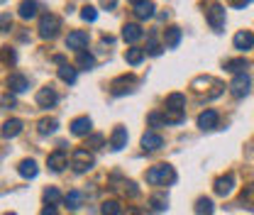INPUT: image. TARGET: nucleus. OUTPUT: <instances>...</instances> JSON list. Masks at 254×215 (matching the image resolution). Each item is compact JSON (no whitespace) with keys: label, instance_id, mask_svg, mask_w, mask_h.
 Listing matches in <instances>:
<instances>
[{"label":"nucleus","instance_id":"f257e3e1","mask_svg":"<svg viewBox=\"0 0 254 215\" xmlns=\"http://www.w3.org/2000/svg\"><path fill=\"white\" fill-rule=\"evenodd\" d=\"M144 179H147V184H152V186H169L176 181V171L169 164H157V166H152L144 174Z\"/></svg>","mask_w":254,"mask_h":215},{"label":"nucleus","instance_id":"72a5a7b5","mask_svg":"<svg viewBox=\"0 0 254 215\" xmlns=\"http://www.w3.org/2000/svg\"><path fill=\"white\" fill-rule=\"evenodd\" d=\"M240 203H242V206H247V208H254V184H250L245 191H242Z\"/></svg>","mask_w":254,"mask_h":215},{"label":"nucleus","instance_id":"aec40b11","mask_svg":"<svg viewBox=\"0 0 254 215\" xmlns=\"http://www.w3.org/2000/svg\"><path fill=\"white\" fill-rule=\"evenodd\" d=\"M37 10H39V2H37V0H22V2H20V7H17V12H20V17H22V20H32V17H37Z\"/></svg>","mask_w":254,"mask_h":215},{"label":"nucleus","instance_id":"c756f323","mask_svg":"<svg viewBox=\"0 0 254 215\" xmlns=\"http://www.w3.org/2000/svg\"><path fill=\"white\" fill-rule=\"evenodd\" d=\"M213 211L215 208H213V201L210 198H198L195 201V213L198 215H213Z\"/></svg>","mask_w":254,"mask_h":215},{"label":"nucleus","instance_id":"c9c22d12","mask_svg":"<svg viewBox=\"0 0 254 215\" xmlns=\"http://www.w3.org/2000/svg\"><path fill=\"white\" fill-rule=\"evenodd\" d=\"M147 52H149L152 57H159V54H161V44L157 42V37H154V34H149V42H147Z\"/></svg>","mask_w":254,"mask_h":215},{"label":"nucleus","instance_id":"58836bf2","mask_svg":"<svg viewBox=\"0 0 254 215\" xmlns=\"http://www.w3.org/2000/svg\"><path fill=\"white\" fill-rule=\"evenodd\" d=\"M149 125H152V127H164V125H166V120H164V115L152 113V115H149Z\"/></svg>","mask_w":254,"mask_h":215},{"label":"nucleus","instance_id":"37998d69","mask_svg":"<svg viewBox=\"0 0 254 215\" xmlns=\"http://www.w3.org/2000/svg\"><path fill=\"white\" fill-rule=\"evenodd\" d=\"M39 215H59V213H57V206H44Z\"/></svg>","mask_w":254,"mask_h":215},{"label":"nucleus","instance_id":"f03ea898","mask_svg":"<svg viewBox=\"0 0 254 215\" xmlns=\"http://www.w3.org/2000/svg\"><path fill=\"white\" fill-rule=\"evenodd\" d=\"M62 30V20L54 15V12H44L39 17V37L42 39H54Z\"/></svg>","mask_w":254,"mask_h":215},{"label":"nucleus","instance_id":"ea45409f","mask_svg":"<svg viewBox=\"0 0 254 215\" xmlns=\"http://www.w3.org/2000/svg\"><path fill=\"white\" fill-rule=\"evenodd\" d=\"M0 105H2V108H12V105H15V93H5V95L0 98Z\"/></svg>","mask_w":254,"mask_h":215},{"label":"nucleus","instance_id":"a878e982","mask_svg":"<svg viewBox=\"0 0 254 215\" xmlns=\"http://www.w3.org/2000/svg\"><path fill=\"white\" fill-rule=\"evenodd\" d=\"M64 203H66V208L76 211V208H81V203H83V193H81V191H68V193L64 196Z\"/></svg>","mask_w":254,"mask_h":215},{"label":"nucleus","instance_id":"9d476101","mask_svg":"<svg viewBox=\"0 0 254 215\" xmlns=\"http://www.w3.org/2000/svg\"><path fill=\"white\" fill-rule=\"evenodd\" d=\"M66 164H68V156H66L64 149H57L54 154H49V156H47V166H49L52 171H57V174L66 169Z\"/></svg>","mask_w":254,"mask_h":215},{"label":"nucleus","instance_id":"412c9836","mask_svg":"<svg viewBox=\"0 0 254 215\" xmlns=\"http://www.w3.org/2000/svg\"><path fill=\"white\" fill-rule=\"evenodd\" d=\"M17 174H20L22 179H34V176L39 174L37 161H34V159H22V161H20V166H17Z\"/></svg>","mask_w":254,"mask_h":215},{"label":"nucleus","instance_id":"3c124183","mask_svg":"<svg viewBox=\"0 0 254 215\" xmlns=\"http://www.w3.org/2000/svg\"><path fill=\"white\" fill-rule=\"evenodd\" d=\"M0 156H2V154H0Z\"/></svg>","mask_w":254,"mask_h":215},{"label":"nucleus","instance_id":"20e7f679","mask_svg":"<svg viewBox=\"0 0 254 215\" xmlns=\"http://www.w3.org/2000/svg\"><path fill=\"white\" fill-rule=\"evenodd\" d=\"M205 20H208V25L215 32H222V27H225V7H222L220 2H213L205 10Z\"/></svg>","mask_w":254,"mask_h":215},{"label":"nucleus","instance_id":"c03bdc74","mask_svg":"<svg viewBox=\"0 0 254 215\" xmlns=\"http://www.w3.org/2000/svg\"><path fill=\"white\" fill-rule=\"evenodd\" d=\"M227 2H230L232 7H245V5H250L252 0H227Z\"/></svg>","mask_w":254,"mask_h":215},{"label":"nucleus","instance_id":"6ab92c4d","mask_svg":"<svg viewBox=\"0 0 254 215\" xmlns=\"http://www.w3.org/2000/svg\"><path fill=\"white\" fill-rule=\"evenodd\" d=\"M142 37H144V32H142L139 25H134V22H129V25L123 27V39H125L127 44H134V42H139Z\"/></svg>","mask_w":254,"mask_h":215},{"label":"nucleus","instance_id":"a18cd8bd","mask_svg":"<svg viewBox=\"0 0 254 215\" xmlns=\"http://www.w3.org/2000/svg\"><path fill=\"white\" fill-rule=\"evenodd\" d=\"M100 5H103V7H108V10H113V7L118 5V0H100Z\"/></svg>","mask_w":254,"mask_h":215},{"label":"nucleus","instance_id":"dca6fc26","mask_svg":"<svg viewBox=\"0 0 254 215\" xmlns=\"http://www.w3.org/2000/svg\"><path fill=\"white\" fill-rule=\"evenodd\" d=\"M232 42H235V49L237 52H247V49L254 47V34L252 32H237Z\"/></svg>","mask_w":254,"mask_h":215},{"label":"nucleus","instance_id":"4be33fe9","mask_svg":"<svg viewBox=\"0 0 254 215\" xmlns=\"http://www.w3.org/2000/svg\"><path fill=\"white\" fill-rule=\"evenodd\" d=\"M134 15H137L139 20L152 17V15H154V2H152V0H137V2H134Z\"/></svg>","mask_w":254,"mask_h":215},{"label":"nucleus","instance_id":"393cba45","mask_svg":"<svg viewBox=\"0 0 254 215\" xmlns=\"http://www.w3.org/2000/svg\"><path fill=\"white\" fill-rule=\"evenodd\" d=\"M62 201H64V196H62V191H59L57 186L44 188V203H47V206H59Z\"/></svg>","mask_w":254,"mask_h":215},{"label":"nucleus","instance_id":"09e8293b","mask_svg":"<svg viewBox=\"0 0 254 215\" xmlns=\"http://www.w3.org/2000/svg\"><path fill=\"white\" fill-rule=\"evenodd\" d=\"M5 215H15V213H5Z\"/></svg>","mask_w":254,"mask_h":215},{"label":"nucleus","instance_id":"4468645a","mask_svg":"<svg viewBox=\"0 0 254 215\" xmlns=\"http://www.w3.org/2000/svg\"><path fill=\"white\" fill-rule=\"evenodd\" d=\"M91 127H93L91 118H88V115H81V118H76V120L71 123V132H73L76 137H86V135H91Z\"/></svg>","mask_w":254,"mask_h":215},{"label":"nucleus","instance_id":"39448f33","mask_svg":"<svg viewBox=\"0 0 254 215\" xmlns=\"http://www.w3.org/2000/svg\"><path fill=\"white\" fill-rule=\"evenodd\" d=\"M250 86H252V78H250L247 73H237V76L232 78V83H230V93H232L235 98H245V95L250 93Z\"/></svg>","mask_w":254,"mask_h":215},{"label":"nucleus","instance_id":"49530a36","mask_svg":"<svg viewBox=\"0 0 254 215\" xmlns=\"http://www.w3.org/2000/svg\"><path fill=\"white\" fill-rule=\"evenodd\" d=\"M129 215H147V213H139V211H129Z\"/></svg>","mask_w":254,"mask_h":215},{"label":"nucleus","instance_id":"ddd939ff","mask_svg":"<svg viewBox=\"0 0 254 215\" xmlns=\"http://www.w3.org/2000/svg\"><path fill=\"white\" fill-rule=\"evenodd\" d=\"M159 147H164V137L159 132H144L142 135V149L144 152H154Z\"/></svg>","mask_w":254,"mask_h":215},{"label":"nucleus","instance_id":"a211bd4d","mask_svg":"<svg viewBox=\"0 0 254 215\" xmlns=\"http://www.w3.org/2000/svg\"><path fill=\"white\" fill-rule=\"evenodd\" d=\"M20 132H22V120H17V118L2 123V130H0V135H2L5 140H12V137H17Z\"/></svg>","mask_w":254,"mask_h":215},{"label":"nucleus","instance_id":"de8ad7c7","mask_svg":"<svg viewBox=\"0 0 254 215\" xmlns=\"http://www.w3.org/2000/svg\"><path fill=\"white\" fill-rule=\"evenodd\" d=\"M129 2H132V5H134V2H137V0H129Z\"/></svg>","mask_w":254,"mask_h":215},{"label":"nucleus","instance_id":"b1692460","mask_svg":"<svg viewBox=\"0 0 254 215\" xmlns=\"http://www.w3.org/2000/svg\"><path fill=\"white\" fill-rule=\"evenodd\" d=\"M76 66L83 69V71H91L95 66V57L91 52H86V49H83V52H76Z\"/></svg>","mask_w":254,"mask_h":215},{"label":"nucleus","instance_id":"bb28decb","mask_svg":"<svg viewBox=\"0 0 254 215\" xmlns=\"http://www.w3.org/2000/svg\"><path fill=\"white\" fill-rule=\"evenodd\" d=\"M144 59V49H139V47H132V49H127L125 52V62L129 66H137V64H142Z\"/></svg>","mask_w":254,"mask_h":215},{"label":"nucleus","instance_id":"8fccbe9b","mask_svg":"<svg viewBox=\"0 0 254 215\" xmlns=\"http://www.w3.org/2000/svg\"><path fill=\"white\" fill-rule=\"evenodd\" d=\"M0 2H5V0H0Z\"/></svg>","mask_w":254,"mask_h":215},{"label":"nucleus","instance_id":"7ed1b4c3","mask_svg":"<svg viewBox=\"0 0 254 215\" xmlns=\"http://www.w3.org/2000/svg\"><path fill=\"white\" fill-rule=\"evenodd\" d=\"M93 164H95V156L88 152V149H83V147L73 149V154H71V169H73L76 174H86Z\"/></svg>","mask_w":254,"mask_h":215},{"label":"nucleus","instance_id":"f704fd0d","mask_svg":"<svg viewBox=\"0 0 254 215\" xmlns=\"http://www.w3.org/2000/svg\"><path fill=\"white\" fill-rule=\"evenodd\" d=\"M0 62L2 64H15L17 62V54H15L10 47H0Z\"/></svg>","mask_w":254,"mask_h":215},{"label":"nucleus","instance_id":"4c0bfd02","mask_svg":"<svg viewBox=\"0 0 254 215\" xmlns=\"http://www.w3.org/2000/svg\"><path fill=\"white\" fill-rule=\"evenodd\" d=\"M81 17H83L86 22H95V17H98V12H95V7H91V5H86V7L81 10Z\"/></svg>","mask_w":254,"mask_h":215},{"label":"nucleus","instance_id":"473e14b6","mask_svg":"<svg viewBox=\"0 0 254 215\" xmlns=\"http://www.w3.org/2000/svg\"><path fill=\"white\" fill-rule=\"evenodd\" d=\"M100 211H103V215H120L123 213V206H120L118 201H105V203L100 206Z\"/></svg>","mask_w":254,"mask_h":215},{"label":"nucleus","instance_id":"79ce46f5","mask_svg":"<svg viewBox=\"0 0 254 215\" xmlns=\"http://www.w3.org/2000/svg\"><path fill=\"white\" fill-rule=\"evenodd\" d=\"M125 193H129V196H137L139 191H137V186L132 184V181H127V184H125Z\"/></svg>","mask_w":254,"mask_h":215},{"label":"nucleus","instance_id":"423d86ee","mask_svg":"<svg viewBox=\"0 0 254 215\" xmlns=\"http://www.w3.org/2000/svg\"><path fill=\"white\" fill-rule=\"evenodd\" d=\"M66 47L73 49V52H83V49L88 47V32H83V30L68 32V37H66Z\"/></svg>","mask_w":254,"mask_h":215},{"label":"nucleus","instance_id":"2eb2a0df","mask_svg":"<svg viewBox=\"0 0 254 215\" xmlns=\"http://www.w3.org/2000/svg\"><path fill=\"white\" fill-rule=\"evenodd\" d=\"M213 188H215V193L222 196V198L230 196L232 188H235V176H232V174H225V176H220V179H215V186H213Z\"/></svg>","mask_w":254,"mask_h":215},{"label":"nucleus","instance_id":"6e6552de","mask_svg":"<svg viewBox=\"0 0 254 215\" xmlns=\"http://www.w3.org/2000/svg\"><path fill=\"white\" fill-rule=\"evenodd\" d=\"M218 123H220L218 110H203V113L198 115V127H200V130H215Z\"/></svg>","mask_w":254,"mask_h":215},{"label":"nucleus","instance_id":"a19ab883","mask_svg":"<svg viewBox=\"0 0 254 215\" xmlns=\"http://www.w3.org/2000/svg\"><path fill=\"white\" fill-rule=\"evenodd\" d=\"M88 144H91V147H100V144H103V137H100V135H93V137H88Z\"/></svg>","mask_w":254,"mask_h":215},{"label":"nucleus","instance_id":"9b49d317","mask_svg":"<svg viewBox=\"0 0 254 215\" xmlns=\"http://www.w3.org/2000/svg\"><path fill=\"white\" fill-rule=\"evenodd\" d=\"M7 88H10V93H25L30 88V81L22 73H10L7 76Z\"/></svg>","mask_w":254,"mask_h":215},{"label":"nucleus","instance_id":"c85d7f7f","mask_svg":"<svg viewBox=\"0 0 254 215\" xmlns=\"http://www.w3.org/2000/svg\"><path fill=\"white\" fill-rule=\"evenodd\" d=\"M59 78H62L64 83H76V69L68 66V64L59 66Z\"/></svg>","mask_w":254,"mask_h":215},{"label":"nucleus","instance_id":"2f4dec72","mask_svg":"<svg viewBox=\"0 0 254 215\" xmlns=\"http://www.w3.org/2000/svg\"><path fill=\"white\" fill-rule=\"evenodd\" d=\"M149 203H152L157 211H166V208H169V196H166V193H154V196L149 198Z\"/></svg>","mask_w":254,"mask_h":215},{"label":"nucleus","instance_id":"f8f14e48","mask_svg":"<svg viewBox=\"0 0 254 215\" xmlns=\"http://www.w3.org/2000/svg\"><path fill=\"white\" fill-rule=\"evenodd\" d=\"M123 147H127V130L123 125H118L113 130V135H110V149L113 152H120Z\"/></svg>","mask_w":254,"mask_h":215},{"label":"nucleus","instance_id":"cd10ccee","mask_svg":"<svg viewBox=\"0 0 254 215\" xmlns=\"http://www.w3.org/2000/svg\"><path fill=\"white\" fill-rule=\"evenodd\" d=\"M57 127H59V123L54 118H44V120H39V125H37L39 135H52V132H57Z\"/></svg>","mask_w":254,"mask_h":215},{"label":"nucleus","instance_id":"f3484780","mask_svg":"<svg viewBox=\"0 0 254 215\" xmlns=\"http://www.w3.org/2000/svg\"><path fill=\"white\" fill-rule=\"evenodd\" d=\"M179 42H181V27H166L164 30V47L166 49H176L179 47Z\"/></svg>","mask_w":254,"mask_h":215},{"label":"nucleus","instance_id":"0eeeda50","mask_svg":"<svg viewBox=\"0 0 254 215\" xmlns=\"http://www.w3.org/2000/svg\"><path fill=\"white\" fill-rule=\"evenodd\" d=\"M57 100H59V95L52 86H44V88L37 91V105L39 108H52V105H57Z\"/></svg>","mask_w":254,"mask_h":215},{"label":"nucleus","instance_id":"1a4fd4ad","mask_svg":"<svg viewBox=\"0 0 254 215\" xmlns=\"http://www.w3.org/2000/svg\"><path fill=\"white\" fill-rule=\"evenodd\" d=\"M137 81H134V76H120V78H115L113 81V86H110V91L113 95H125V93L132 91V86H134Z\"/></svg>","mask_w":254,"mask_h":215},{"label":"nucleus","instance_id":"e433bc0d","mask_svg":"<svg viewBox=\"0 0 254 215\" xmlns=\"http://www.w3.org/2000/svg\"><path fill=\"white\" fill-rule=\"evenodd\" d=\"M12 30V15L10 12H0V32Z\"/></svg>","mask_w":254,"mask_h":215},{"label":"nucleus","instance_id":"5701e85b","mask_svg":"<svg viewBox=\"0 0 254 215\" xmlns=\"http://www.w3.org/2000/svg\"><path fill=\"white\" fill-rule=\"evenodd\" d=\"M186 108V95L184 93H171L169 98H166V108L164 110H184Z\"/></svg>","mask_w":254,"mask_h":215},{"label":"nucleus","instance_id":"7c9ffc66","mask_svg":"<svg viewBox=\"0 0 254 215\" xmlns=\"http://www.w3.org/2000/svg\"><path fill=\"white\" fill-rule=\"evenodd\" d=\"M225 69L230 71V73H245V69H247V59H232V62L225 64Z\"/></svg>","mask_w":254,"mask_h":215}]
</instances>
